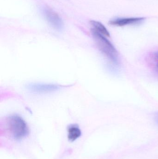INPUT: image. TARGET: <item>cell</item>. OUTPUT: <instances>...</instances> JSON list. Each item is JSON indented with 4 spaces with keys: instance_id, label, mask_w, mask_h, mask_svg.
<instances>
[{
    "instance_id": "obj_1",
    "label": "cell",
    "mask_w": 158,
    "mask_h": 159,
    "mask_svg": "<svg viewBox=\"0 0 158 159\" xmlns=\"http://www.w3.org/2000/svg\"><path fill=\"white\" fill-rule=\"evenodd\" d=\"M92 33L95 41L99 50L104 54L112 63L118 65V52L111 42L94 29H92Z\"/></svg>"
},
{
    "instance_id": "obj_3",
    "label": "cell",
    "mask_w": 158,
    "mask_h": 159,
    "mask_svg": "<svg viewBox=\"0 0 158 159\" xmlns=\"http://www.w3.org/2000/svg\"><path fill=\"white\" fill-rule=\"evenodd\" d=\"M26 88L31 92L45 93L56 91L60 89L62 87L55 84L34 83L28 84Z\"/></svg>"
},
{
    "instance_id": "obj_5",
    "label": "cell",
    "mask_w": 158,
    "mask_h": 159,
    "mask_svg": "<svg viewBox=\"0 0 158 159\" xmlns=\"http://www.w3.org/2000/svg\"><path fill=\"white\" fill-rule=\"evenodd\" d=\"M145 20V17L117 18L110 20L109 24L113 26L122 27L140 24Z\"/></svg>"
},
{
    "instance_id": "obj_4",
    "label": "cell",
    "mask_w": 158,
    "mask_h": 159,
    "mask_svg": "<svg viewBox=\"0 0 158 159\" xmlns=\"http://www.w3.org/2000/svg\"><path fill=\"white\" fill-rule=\"evenodd\" d=\"M44 15L49 24L56 30H61L63 29L64 24L58 15L49 7H45L43 9Z\"/></svg>"
},
{
    "instance_id": "obj_2",
    "label": "cell",
    "mask_w": 158,
    "mask_h": 159,
    "mask_svg": "<svg viewBox=\"0 0 158 159\" xmlns=\"http://www.w3.org/2000/svg\"><path fill=\"white\" fill-rule=\"evenodd\" d=\"M7 127L14 139L21 140L29 134V129L26 121L18 115H12L7 118Z\"/></svg>"
},
{
    "instance_id": "obj_7",
    "label": "cell",
    "mask_w": 158,
    "mask_h": 159,
    "mask_svg": "<svg viewBox=\"0 0 158 159\" xmlns=\"http://www.w3.org/2000/svg\"><path fill=\"white\" fill-rule=\"evenodd\" d=\"M91 25L93 27V29L100 33L101 34L107 37H110V34L106 27L101 22L96 20H91L90 21Z\"/></svg>"
},
{
    "instance_id": "obj_8",
    "label": "cell",
    "mask_w": 158,
    "mask_h": 159,
    "mask_svg": "<svg viewBox=\"0 0 158 159\" xmlns=\"http://www.w3.org/2000/svg\"><path fill=\"white\" fill-rule=\"evenodd\" d=\"M151 58L155 60L158 61V50L155 51L152 55H151Z\"/></svg>"
},
{
    "instance_id": "obj_6",
    "label": "cell",
    "mask_w": 158,
    "mask_h": 159,
    "mask_svg": "<svg viewBox=\"0 0 158 159\" xmlns=\"http://www.w3.org/2000/svg\"><path fill=\"white\" fill-rule=\"evenodd\" d=\"M67 131L68 139L70 142H74L81 136V131L78 125L76 124L70 125L68 128Z\"/></svg>"
},
{
    "instance_id": "obj_9",
    "label": "cell",
    "mask_w": 158,
    "mask_h": 159,
    "mask_svg": "<svg viewBox=\"0 0 158 159\" xmlns=\"http://www.w3.org/2000/svg\"><path fill=\"white\" fill-rule=\"evenodd\" d=\"M154 119H155L156 123L158 125V112L155 113V116H154Z\"/></svg>"
}]
</instances>
